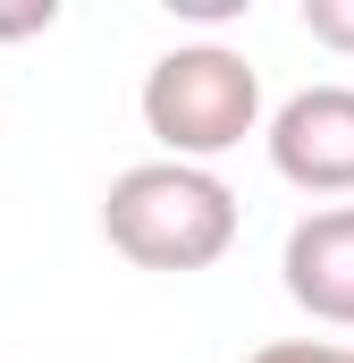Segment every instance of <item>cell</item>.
<instances>
[{
  "label": "cell",
  "mask_w": 354,
  "mask_h": 363,
  "mask_svg": "<svg viewBox=\"0 0 354 363\" xmlns=\"http://www.w3.org/2000/svg\"><path fill=\"white\" fill-rule=\"evenodd\" d=\"M304 34L329 51H354V0H304Z\"/></svg>",
  "instance_id": "obj_5"
},
{
  "label": "cell",
  "mask_w": 354,
  "mask_h": 363,
  "mask_svg": "<svg viewBox=\"0 0 354 363\" xmlns=\"http://www.w3.org/2000/svg\"><path fill=\"white\" fill-rule=\"evenodd\" d=\"M101 237L135 271H211L236 245V194L194 161H135L101 194Z\"/></svg>",
  "instance_id": "obj_1"
},
{
  "label": "cell",
  "mask_w": 354,
  "mask_h": 363,
  "mask_svg": "<svg viewBox=\"0 0 354 363\" xmlns=\"http://www.w3.org/2000/svg\"><path fill=\"white\" fill-rule=\"evenodd\" d=\"M51 26H59L51 0H34V9H0V43H17V34H51Z\"/></svg>",
  "instance_id": "obj_7"
},
{
  "label": "cell",
  "mask_w": 354,
  "mask_h": 363,
  "mask_svg": "<svg viewBox=\"0 0 354 363\" xmlns=\"http://www.w3.org/2000/svg\"><path fill=\"white\" fill-rule=\"evenodd\" d=\"M278 279H287V296H295L312 321H329V330H354V203L304 211V220L287 228Z\"/></svg>",
  "instance_id": "obj_4"
},
{
  "label": "cell",
  "mask_w": 354,
  "mask_h": 363,
  "mask_svg": "<svg viewBox=\"0 0 354 363\" xmlns=\"http://www.w3.org/2000/svg\"><path fill=\"white\" fill-rule=\"evenodd\" d=\"M177 17H202V26H211V17H236V9H245V0H169Z\"/></svg>",
  "instance_id": "obj_8"
},
{
  "label": "cell",
  "mask_w": 354,
  "mask_h": 363,
  "mask_svg": "<svg viewBox=\"0 0 354 363\" xmlns=\"http://www.w3.org/2000/svg\"><path fill=\"white\" fill-rule=\"evenodd\" d=\"M270 169L295 194H354V85H304L270 118Z\"/></svg>",
  "instance_id": "obj_3"
},
{
  "label": "cell",
  "mask_w": 354,
  "mask_h": 363,
  "mask_svg": "<svg viewBox=\"0 0 354 363\" xmlns=\"http://www.w3.org/2000/svg\"><path fill=\"white\" fill-rule=\"evenodd\" d=\"M144 127L161 144V161H219L262 127V77L245 51L228 43H177L144 77Z\"/></svg>",
  "instance_id": "obj_2"
},
{
  "label": "cell",
  "mask_w": 354,
  "mask_h": 363,
  "mask_svg": "<svg viewBox=\"0 0 354 363\" xmlns=\"http://www.w3.org/2000/svg\"><path fill=\"white\" fill-rule=\"evenodd\" d=\"M245 363H354V347H329V338H270Z\"/></svg>",
  "instance_id": "obj_6"
}]
</instances>
